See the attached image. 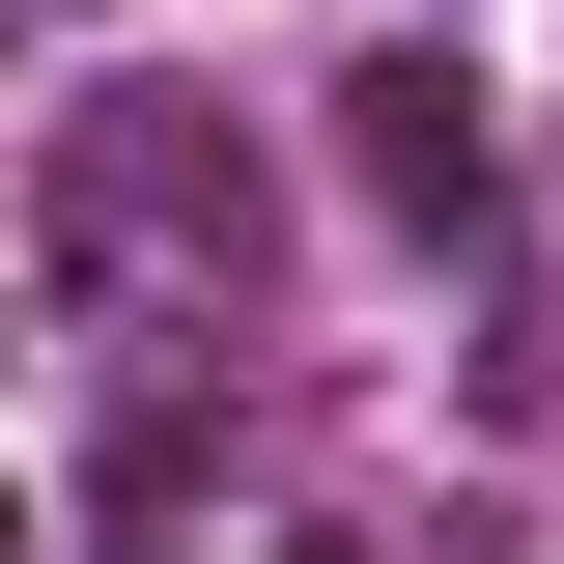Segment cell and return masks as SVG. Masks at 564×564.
<instances>
[{
    "label": "cell",
    "instance_id": "obj_3",
    "mask_svg": "<svg viewBox=\"0 0 564 564\" xmlns=\"http://www.w3.org/2000/svg\"><path fill=\"white\" fill-rule=\"evenodd\" d=\"M85 29H141V0H85Z\"/></svg>",
    "mask_w": 564,
    "mask_h": 564
},
{
    "label": "cell",
    "instance_id": "obj_2",
    "mask_svg": "<svg viewBox=\"0 0 564 564\" xmlns=\"http://www.w3.org/2000/svg\"><path fill=\"white\" fill-rule=\"evenodd\" d=\"M339 170H367V226H480V198H508V141H480L452 57H367V85H339Z\"/></svg>",
    "mask_w": 564,
    "mask_h": 564
},
{
    "label": "cell",
    "instance_id": "obj_1",
    "mask_svg": "<svg viewBox=\"0 0 564 564\" xmlns=\"http://www.w3.org/2000/svg\"><path fill=\"white\" fill-rule=\"evenodd\" d=\"M57 282H254V141L170 113V85H113V113H57Z\"/></svg>",
    "mask_w": 564,
    "mask_h": 564
}]
</instances>
